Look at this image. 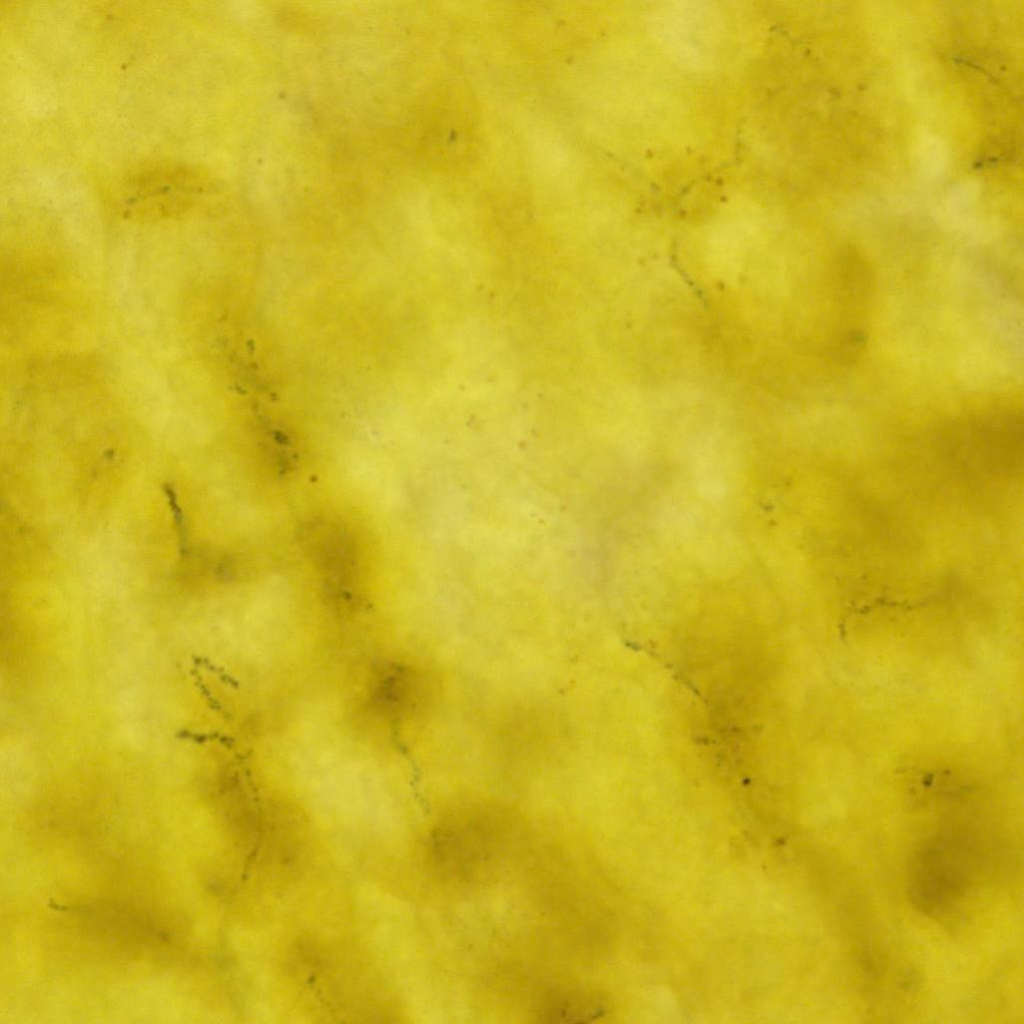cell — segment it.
I'll use <instances>...</instances> for the list:
<instances>
[{"instance_id":"6da1fadb","label":"cell","mask_w":1024,"mask_h":1024,"mask_svg":"<svg viewBox=\"0 0 1024 1024\" xmlns=\"http://www.w3.org/2000/svg\"><path fill=\"white\" fill-rule=\"evenodd\" d=\"M911 896L928 913H941L954 904L967 887V875L956 853L942 845L924 847L911 871Z\"/></svg>"}]
</instances>
